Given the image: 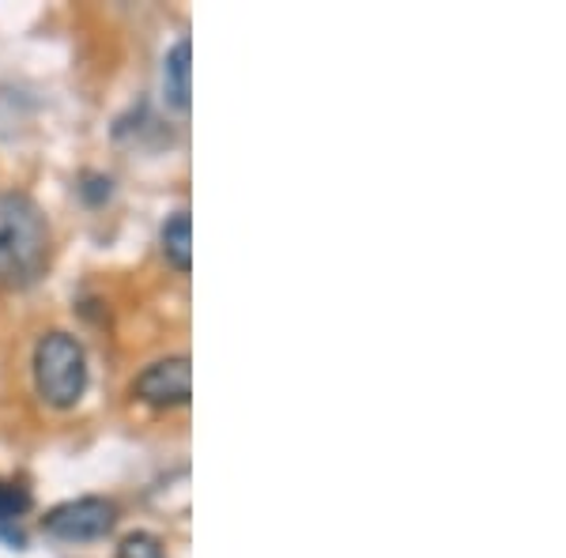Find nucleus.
Wrapping results in <instances>:
<instances>
[{
  "label": "nucleus",
  "mask_w": 566,
  "mask_h": 558,
  "mask_svg": "<svg viewBox=\"0 0 566 558\" xmlns=\"http://www.w3.org/2000/svg\"><path fill=\"white\" fill-rule=\"evenodd\" d=\"M31 506H34L31 491L20 487V483H4V480H0V528L15 525V520H20Z\"/></svg>",
  "instance_id": "0eeeda50"
},
{
  "label": "nucleus",
  "mask_w": 566,
  "mask_h": 558,
  "mask_svg": "<svg viewBox=\"0 0 566 558\" xmlns=\"http://www.w3.org/2000/svg\"><path fill=\"white\" fill-rule=\"evenodd\" d=\"M189 57H193V45L189 39H178L163 57V91H167V103L186 114L189 109Z\"/></svg>",
  "instance_id": "39448f33"
},
{
  "label": "nucleus",
  "mask_w": 566,
  "mask_h": 558,
  "mask_svg": "<svg viewBox=\"0 0 566 558\" xmlns=\"http://www.w3.org/2000/svg\"><path fill=\"white\" fill-rule=\"evenodd\" d=\"M50 257V227L31 197L0 193V283L27 287Z\"/></svg>",
  "instance_id": "f257e3e1"
},
{
  "label": "nucleus",
  "mask_w": 566,
  "mask_h": 558,
  "mask_svg": "<svg viewBox=\"0 0 566 558\" xmlns=\"http://www.w3.org/2000/svg\"><path fill=\"white\" fill-rule=\"evenodd\" d=\"M80 193H84L87 204H103V200L109 197V178H103V173H84Z\"/></svg>",
  "instance_id": "1a4fd4ad"
},
{
  "label": "nucleus",
  "mask_w": 566,
  "mask_h": 558,
  "mask_svg": "<svg viewBox=\"0 0 566 558\" xmlns=\"http://www.w3.org/2000/svg\"><path fill=\"white\" fill-rule=\"evenodd\" d=\"M136 400L151 408H181L193 397V366L186 355H170V359L151 362L140 378L133 381Z\"/></svg>",
  "instance_id": "20e7f679"
},
{
  "label": "nucleus",
  "mask_w": 566,
  "mask_h": 558,
  "mask_svg": "<svg viewBox=\"0 0 566 558\" xmlns=\"http://www.w3.org/2000/svg\"><path fill=\"white\" fill-rule=\"evenodd\" d=\"M117 558H167L163 555V539L151 533H129L117 547Z\"/></svg>",
  "instance_id": "6e6552de"
},
{
  "label": "nucleus",
  "mask_w": 566,
  "mask_h": 558,
  "mask_svg": "<svg viewBox=\"0 0 566 558\" xmlns=\"http://www.w3.org/2000/svg\"><path fill=\"white\" fill-rule=\"evenodd\" d=\"M34 389L57 411L80 404V397L87 392V355L76 336L57 328L34 344Z\"/></svg>",
  "instance_id": "f03ea898"
},
{
  "label": "nucleus",
  "mask_w": 566,
  "mask_h": 558,
  "mask_svg": "<svg viewBox=\"0 0 566 558\" xmlns=\"http://www.w3.org/2000/svg\"><path fill=\"white\" fill-rule=\"evenodd\" d=\"M117 525V506L109 498L87 494V498H72L53 506L42 517V533L53 539H69V544H84V539H103L114 533Z\"/></svg>",
  "instance_id": "7ed1b4c3"
},
{
  "label": "nucleus",
  "mask_w": 566,
  "mask_h": 558,
  "mask_svg": "<svg viewBox=\"0 0 566 558\" xmlns=\"http://www.w3.org/2000/svg\"><path fill=\"white\" fill-rule=\"evenodd\" d=\"M163 257L175 264L181 276H189V269H193V223H189L186 208L163 223Z\"/></svg>",
  "instance_id": "423d86ee"
}]
</instances>
